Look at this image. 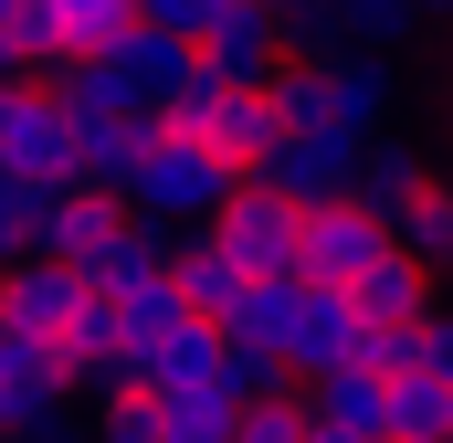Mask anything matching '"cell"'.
<instances>
[{
    "instance_id": "cell-24",
    "label": "cell",
    "mask_w": 453,
    "mask_h": 443,
    "mask_svg": "<svg viewBox=\"0 0 453 443\" xmlns=\"http://www.w3.org/2000/svg\"><path fill=\"white\" fill-rule=\"evenodd\" d=\"M285 380H296V369H285L264 338H232V328H222V369H211L222 401H264V391H285Z\"/></svg>"
},
{
    "instance_id": "cell-35",
    "label": "cell",
    "mask_w": 453,
    "mask_h": 443,
    "mask_svg": "<svg viewBox=\"0 0 453 443\" xmlns=\"http://www.w3.org/2000/svg\"><path fill=\"white\" fill-rule=\"evenodd\" d=\"M369 443H401V433H369Z\"/></svg>"
},
{
    "instance_id": "cell-10",
    "label": "cell",
    "mask_w": 453,
    "mask_h": 443,
    "mask_svg": "<svg viewBox=\"0 0 453 443\" xmlns=\"http://www.w3.org/2000/svg\"><path fill=\"white\" fill-rule=\"evenodd\" d=\"M53 348H64V380H74V391H106V380H127V307H116L96 275H85L74 317L53 328Z\"/></svg>"
},
{
    "instance_id": "cell-17",
    "label": "cell",
    "mask_w": 453,
    "mask_h": 443,
    "mask_svg": "<svg viewBox=\"0 0 453 443\" xmlns=\"http://www.w3.org/2000/svg\"><path fill=\"white\" fill-rule=\"evenodd\" d=\"M296 391H306V412H317V423H338V433H390V380H380V369H358V359L317 369V380H296Z\"/></svg>"
},
{
    "instance_id": "cell-16",
    "label": "cell",
    "mask_w": 453,
    "mask_h": 443,
    "mask_svg": "<svg viewBox=\"0 0 453 443\" xmlns=\"http://www.w3.org/2000/svg\"><path fill=\"white\" fill-rule=\"evenodd\" d=\"M422 180H433V159H422V148H411L401 127H369V137H358V169H348V190H358V201H369L380 222L401 212V201H411Z\"/></svg>"
},
{
    "instance_id": "cell-1",
    "label": "cell",
    "mask_w": 453,
    "mask_h": 443,
    "mask_svg": "<svg viewBox=\"0 0 453 443\" xmlns=\"http://www.w3.org/2000/svg\"><path fill=\"white\" fill-rule=\"evenodd\" d=\"M242 180L222 148H201V137H180V127H158L148 116V137H137V159H127V180H116V201L127 212H148V222H211L222 212V190Z\"/></svg>"
},
{
    "instance_id": "cell-8",
    "label": "cell",
    "mask_w": 453,
    "mask_h": 443,
    "mask_svg": "<svg viewBox=\"0 0 453 443\" xmlns=\"http://www.w3.org/2000/svg\"><path fill=\"white\" fill-rule=\"evenodd\" d=\"M211 369H222V328H211V317H169V328L127 338V380L158 391V401H169V391H201Z\"/></svg>"
},
{
    "instance_id": "cell-32",
    "label": "cell",
    "mask_w": 453,
    "mask_h": 443,
    "mask_svg": "<svg viewBox=\"0 0 453 443\" xmlns=\"http://www.w3.org/2000/svg\"><path fill=\"white\" fill-rule=\"evenodd\" d=\"M422 11H433V21H453V0H422Z\"/></svg>"
},
{
    "instance_id": "cell-9",
    "label": "cell",
    "mask_w": 453,
    "mask_h": 443,
    "mask_svg": "<svg viewBox=\"0 0 453 443\" xmlns=\"http://www.w3.org/2000/svg\"><path fill=\"white\" fill-rule=\"evenodd\" d=\"M274 359L296 369V380H317V369H338V359H358V307H348V285H296V317H285V338H274Z\"/></svg>"
},
{
    "instance_id": "cell-7",
    "label": "cell",
    "mask_w": 453,
    "mask_h": 443,
    "mask_svg": "<svg viewBox=\"0 0 453 443\" xmlns=\"http://www.w3.org/2000/svg\"><path fill=\"white\" fill-rule=\"evenodd\" d=\"M190 53H201V74H222V85H264V74L285 64V11H264V0H222V11L190 32Z\"/></svg>"
},
{
    "instance_id": "cell-21",
    "label": "cell",
    "mask_w": 453,
    "mask_h": 443,
    "mask_svg": "<svg viewBox=\"0 0 453 443\" xmlns=\"http://www.w3.org/2000/svg\"><path fill=\"white\" fill-rule=\"evenodd\" d=\"M443 423H453V380H433L422 359L390 369V433L401 443H443Z\"/></svg>"
},
{
    "instance_id": "cell-2",
    "label": "cell",
    "mask_w": 453,
    "mask_h": 443,
    "mask_svg": "<svg viewBox=\"0 0 453 443\" xmlns=\"http://www.w3.org/2000/svg\"><path fill=\"white\" fill-rule=\"evenodd\" d=\"M0 169L11 180H42V190L74 180V116L53 106V85H32V74L0 85Z\"/></svg>"
},
{
    "instance_id": "cell-31",
    "label": "cell",
    "mask_w": 453,
    "mask_h": 443,
    "mask_svg": "<svg viewBox=\"0 0 453 443\" xmlns=\"http://www.w3.org/2000/svg\"><path fill=\"white\" fill-rule=\"evenodd\" d=\"M0 443H64V433H0Z\"/></svg>"
},
{
    "instance_id": "cell-13",
    "label": "cell",
    "mask_w": 453,
    "mask_h": 443,
    "mask_svg": "<svg viewBox=\"0 0 453 443\" xmlns=\"http://www.w3.org/2000/svg\"><path fill=\"white\" fill-rule=\"evenodd\" d=\"M169 285H180V307L190 317H211V328H232V307H242V264L222 253V232L211 222H190V232H169Z\"/></svg>"
},
{
    "instance_id": "cell-23",
    "label": "cell",
    "mask_w": 453,
    "mask_h": 443,
    "mask_svg": "<svg viewBox=\"0 0 453 443\" xmlns=\"http://www.w3.org/2000/svg\"><path fill=\"white\" fill-rule=\"evenodd\" d=\"M42 11H53V43H64V64H74V53H106L116 32L137 21V0H42Z\"/></svg>"
},
{
    "instance_id": "cell-3",
    "label": "cell",
    "mask_w": 453,
    "mask_h": 443,
    "mask_svg": "<svg viewBox=\"0 0 453 443\" xmlns=\"http://www.w3.org/2000/svg\"><path fill=\"white\" fill-rule=\"evenodd\" d=\"M64 423H74L64 348L32 328H0V433H64Z\"/></svg>"
},
{
    "instance_id": "cell-33",
    "label": "cell",
    "mask_w": 453,
    "mask_h": 443,
    "mask_svg": "<svg viewBox=\"0 0 453 443\" xmlns=\"http://www.w3.org/2000/svg\"><path fill=\"white\" fill-rule=\"evenodd\" d=\"M264 11H306V0H264Z\"/></svg>"
},
{
    "instance_id": "cell-6",
    "label": "cell",
    "mask_w": 453,
    "mask_h": 443,
    "mask_svg": "<svg viewBox=\"0 0 453 443\" xmlns=\"http://www.w3.org/2000/svg\"><path fill=\"white\" fill-rule=\"evenodd\" d=\"M211 232H222V253L242 264V275H296V201H285V190L232 180L222 212H211Z\"/></svg>"
},
{
    "instance_id": "cell-4",
    "label": "cell",
    "mask_w": 453,
    "mask_h": 443,
    "mask_svg": "<svg viewBox=\"0 0 453 443\" xmlns=\"http://www.w3.org/2000/svg\"><path fill=\"white\" fill-rule=\"evenodd\" d=\"M390 243V222L369 212L358 190H338V201H306L296 212V275H317V285H348L369 253Z\"/></svg>"
},
{
    "instance_id": "cell-11",
    "label": "cell",
    "mask_w": 453,
    "mask_h": 443,
    "mask_svg": "<svg viewBox=\"0 0 453 443\" xmlns=\"http://www.w3.org/2000/svg\"><path fill=\"white\" fill-rule=\"evenodd\" d=\"M127 222V201L116 190H96V180H64V190H42V232H32V253H53V264H96L106 253V232Z\"/></svg>"
},
{
    "instance_id": "cell-12",
    "label": "cell",
    "mask_w": 453,
    "mask_h": 443,
    "mask_svg": "<svg viewBox=\"0 0 453 443\" xmlns=\"http://www.w3.org/2000/svg\"><path fill=\"white\" fill-rule=\"evenodd\" d=\"M317 96H327V127H338V137H369V127H390V53H369V43H338V53H317Z\"/></svg>"
},
{
    "instance_id": "cell-27",
    "label": "cell",
    "mask_w": 453,
    "mask_h": 443,
    "mask_svg": "<svg viewBox=\"0 0 453 443\" xmlns=\"http://www.w3.org/2000/svg\"><path fill=\"white\" fill-rule=\"evenodd\" d=\"M422 369H433V380H453V307H443V296L422 307Z\"/></svg>"
},
{
    "instance_id": "cell-22",
    "label": "cell",
    "mask_w": 453,
    "mask_h": 443,
    "mask_svg": "<svg viewBox=\"0 0 453 443\" xmlns=\"http://www.w3.org/2000/svg\"><path fill=\"white\" fill-rule=\"evenodd\" d=\"M327 11H338V32H348V43H369V53H401V43L433 21L422 0H327Z\"/></svg>"
},
{
    "instance_id": "cell-19",
    "label": "cell",
    "mask_w": 453,
    "mask_h": 443,
    "mask_svg": "<svg viewBox=\"0 0 453 443\" xmlns=\"http://www.w3.org/2000/svg\"><path fill=\"white\" fill-rule=\"evenodd\" d=\"M169 232H180V222H148V212H127V222L106 232V253H96L85 275H96L106 296H127V285H148V275H169Z\"/></svg>"
},
{
    "instance_id": "cell-26",
    "label": "cell",
    "mask_w": 453,
    "mask_h": 443,
    "mask_svg": "<svg viewBox=\"0 0 453 443\" xmlns=\"http://www.w3.org/2000/svg\"><path fill=\"white\" fill-rule=\"evenodd\" d=\"M32 232H42V180H11L0 169V264L32 253Z\"/></svg>"
},
{
    "instance_id": "cell-36",
    "label": "cell",
    "mask_w": 453,
    "mask_h": 443,
    "mask_svg": "<svg viewBox=\"0 0 453 443\" xmlns=\"http://www.w3.org/2000/svg\"><path fill=\"white\" fill-rule=\"evenodd\" d=\"M443 443H453V423H443Z\"/></svg>"
},
{
    "instance_id": "cell-15",
    "label": "cell",
    "mask_w": 453,
    "mask_h": 443,
    "mask_svg": "<svg viewBox=\"0 0 453 443\" xmlns=\"http://www.w3.org/2000/svg\"><path fill=\"white\" fill-rule=\"evenodd\" d=\"M74 296H85V275L53 264V253H11V264H0V328L53 338L64 317H74Z\"/></svg>"
},
{
    "instance_id": "cell-29",
    "label": "cell",
    "mask_w": 453,
    "mask_h": 443,
    "mask_svg": "<svg viewBox=\"0 0 453 443\" xmlns=\"http://www.w3.org/2000/svg\"><path fill=\"white\" fill-rule=\"evenodd\" d=\"M306 443H369V433H338V423H317V412H306Z\"/></svg>"
},
{
    "instance_id": "cell-28",
    "label": "cell",
    "mask_w": 453,
    "mask_h": 443,
    "mask_svg": "<svg viewBox=\"0 0 453 443\" xmlns=\"http://www.w3.org/2000/svg\"><path fill=\"white\" fill-rule=\"evenodd\" d=\"M211 11H222V0H137V21H158V32H180V43H190Z\"/></svg>"
},
{
    "instance_id": "cell-14",
    "label": "cell",
    "mask_w": 453,
    "mask_h": 443,
    "mask_svg": "<svg viewBox=\"0 0 453 443\" xmlns=\"http://www.w3.org/2000/svg\"><path fill=\"white\" fill-rule=\"evenodd\" d=\"M433 285H443V275H433L422 253H401V243H380V253H369V264L348 275V307H358L369 328H411V317L433 307Z\"/></svg>"
},
{
    "instance_id": "cell-34",
    "label": "cell",
    "mask_w": 453,
    "mask_h": 443,
    "mask_svg": "<svg viewBox=\"0 0 453 443\" xmlns=\"http://www.w3.org/2000/svg\"><path fill=\"white\" fill-rule=\"evenodd\" d=\"M443 96H453V53H443Z\"/></svg>"
},
{
    "instance_id": "cell-5",
    "label": "cell",
    "mask_w": 453,
    "mask_h": 443,
    "mask_svg": "<svg viewBox=\"0 0 453 443\" xmlns=\"http://www.w3.org/2000/svg\"><path fill=\"white\" fill-rule=\"evenodd\" d=\"M348 169H358V137H338V127H274V148H264L242 180H264V190H285V201L306 212V201H338Z\"/></svg>"
},
{
    "instance_id": "cell-25",
    "label": "cell",
    "mask_w": 453,
    "mask_h": 443,
    "mask_svg": "<svg viewBox=\"0 0 453 443\" xmlns=\"http://www.w3.org/2000/svg\"><path fill=\"white\" fill-rule=\"evenodd\" d=\"M232 443H306V391H264V401H232Z\"/></svg>"
},
{
    "instance_id": "cell-20",
    "label": "cell",
    "mask_w": 453,
    "mask_h": 443,
    "mask_svg": "<svg viewBox=\"0 0 453 443\" xmlns=\"http://www.w3.org/2000/svg\"><path fill=\"white\" fill-rule=\"evenodd\" d=\"M390 243H401V253H422L433 275H453V180H422V190L390 212Z\"/></svg>"
},
{
    "instance_id": "cell-30",
    "label": "cell",
    "mask_w": 453,
    "mask_h": 443,
    "mask_svg": "<svg viewBox=\"0 0 453 443\" xmlns=\"http://www.w3.org/2000/svg\"><path fill=\"white\" fill-rule=\"evenodd\" d=\"M11 74H21V53H11V21H0V85H11Z\"/></svg>"
},
{
    "instance_id": "cell-18",
    "label": "cell",
    "mask_w": 453,
    "mask_h": 443,
    "mask_svg": "<svg viewBox=\"0 0 453 443\" xmlns=\"http://www.w3.org/2000/svg\"><path fill=\"white\" fill-rule=\"evenodd\" d=\"M106 64L127 74V85H137V106H158V96H169V85H180V74H190L201 53H190L180 32H158V21H127V32L106 43Z\"/></svg>"
}]
</instances>
